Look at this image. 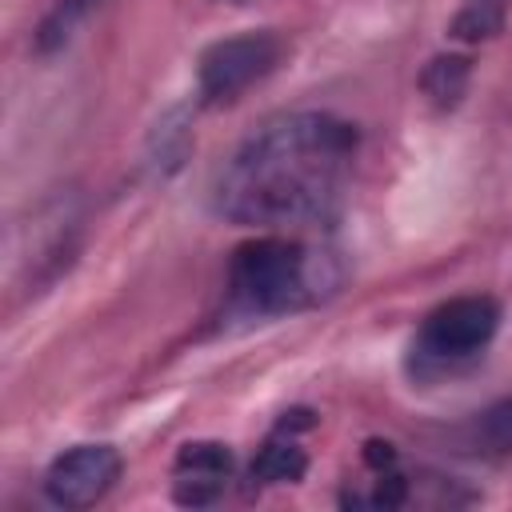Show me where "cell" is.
I'll return each mask as SVG.
<instances>
[{
    "instance_id": "cell-7",
    "label": "cell",
    "mask_w": 512,
    "mask_h": 512,
    "mask_svg": "<svg viewBox=\"0 0 512 512\" xmlns=\"http://www.w3.org/2000/svg\"><path fill=\"white\" fill-rule=\"evenodd\" d=\"M188 152H192V120H188V108L176 104L152 124L140 164H144L148 180H168V176H176L184 168Z\"/></svg>"
},
{
    "instance_id": "cell-5",
    "label": "cell",
    "mask_w": 512,
    "mask_h": 512,
    "mask_svg": "<svg viewBox=\"0 0 512 512\" xmlns=\"http://www.w3.org/2000/svg\"><path fill=\"white\" fill-rule=\"evenodd\" d=\"M120 476V452L112 444H76L60 452L44 472V496L56 508L96 504Z\"/></svg>"
},
{
    "instance_id": "cell-3",
    "label": "cell",
    "mask_w": 512,
    "mask_h": 512,
    "mask_svg": "<svg viewBox=\"0 0 512 512\" xmlns=\"http://www.w3.org/2000/svg\"><path fill=\"white\" fill-rule=\"evenodd\" d=\"M280 60V36L276 32H240L228 40H216L204 48L196 84L204 104H228L236 100L252 80L268 76Z\"/></svg>"
},
{
    "instance_id": "cell-6",
    "label": "cell",
    "mask_w": 512,
    "mask_h": 512,
    "mask_svg": "<svg viewBox=\"0 0 512 512\" xmlns=\"http://www.w3.org/2000/svg\"><path fill=\"white\" fill-rule=\"evenodd\" d=\"M176 484H172V500L184 508H204L212 504L232 472V452L220 440H192L176 452Z\"/></svg>"
},
{
    "instance_id": "cell-1",
    "label": "cell",
    "mask_w": 512,
    "mask_h": 512,
    "mask_svg": "<svg viewBox=\"0 0 512 512\" xmlns=\"http://www.w3.org/2000/svg\"><path fill=\"white\" fill-rule=\"evenodd\" d=\"M356 128L332 112H292L252 132L216 180V212L236 224H324L344 196Z\"/></svg>"
},
{
    "instance_id": "cell-11",
    "label": "cell",
    "mask_w": 512,
    "mask_h": 512,
    "mask_svg": "<svg viewBox=\"0 0 512 512\" xmlns=\"http://www.w3.org/2000/svg\"><path fill=\"white\" fill-rule=\"evenodd\" d=\"M92 4H96V0H56L52 12H48V16L40 20V28H36V48H40V52H56V48H64V44L72 40L76 24L88 16Z\"/></svg>"
},
{
    "instance_id": "cell-9",
    "label": "cell",
    "mask_w": 512,
    "mask_h": 512,
    "mask_svg": "<svg viewBox=\"0 0 512 512\" xmlns=\"http://www.w3.org/2000/svg\"><path fill=\"white\" fill-rule=\"evenodd\" d=\"M508 8H512V0H460L456 16L448 24V36L460 44H484L496 32H504Z\"/></svg>"
},
{
    "instance_id": "cell-8",
    "label": "cell",
    "mask_w": 512,
    "mask_h": 512,
    "mask_svg": "<svg viewBox=\"0 0 512 512\" xmlns=\"http://www.w3.org/2000/svg\"><path fill=\"white\" fill-rule=\"evenodd\" d=\"M472 60L468 56H432L420 72V88L436 108H456L468 92Z\"/></svg>"
},
{
    "instance_id": "cell-10",
    "label": "cell",
    "mask_w": 512,
    "mask_h": 512,
    "mask_svg": "<svg viewBox=\"0 0 512 512\" xmlns=\"http://www.w3.org/2000/svg\"><path fill=\"white\" fill-rule=\"evenodd\" d=\"M304 468H308L304 448H296L292 440L272 436V440L256 452V460H252L248 476H252L256 484H296V480L304 476Z\"/></svg>"
},
{
    "instance_id": "cell-2",
    "label": "cell",
    "mask_w": 512,
    "mask_h": 512,
    "mask_svg": "<svg viewBox=\"0 0 512 512\" xmlns=\"http://www.w3.org/2000/svg\"><path fill=\"white\" fill-rule=\"evenodd\" d=\"M232 300L256 316H280L320 304L336 292L340 268L328 252L288 236H256L236 248L228 268Z\"/></svg>"
},
{
    "instance_id": "cell-12",
    "label": "cell",
    "mask_w": 512,
    "mask_h": 512,
    "mask_svg": "<svg viewBox=\"0 0 512 512\" xmlns=\"http://www.w3.org/2000/svg\"><path fill=\"white\" fill-rule=\"evenodd\" d=\"M476 444H484L488 452H512V392L476 420Z\"/></svg>"
},
{
    "instance_id": "cell-4",
    "label": "cell",
    "mask_w": 512,
    "mask_h": 512,
    "mask_svg": "<svg viewBox=\"0 0 512 512\" xmlns=\"http://www.w3.org/2000/svg\"><path fill=\"white\" fill-rule=\"evenodd\" d=\"M496 324H500V308L492 296H456L428 312L416 348L428 360H464L476 356L496 336Z\"/></svg>"
},
{
    "instance_id": "cell-13",
    "label": "cell",
    "mask_w": 512,
    "mask_h": 512,
    "mask_svg": "<svg viewBox=\"0 0 512 512\" xmlns=\"http://www.w3.org/2000/svg\"><path fill=\"white\" fill-rule=\"evenodd\" d=\"M364 460H368L376 472H384V468H392L396 452H392V444H380V440H372V444L364 448Z\"/></svg>"
}]
</instances>
